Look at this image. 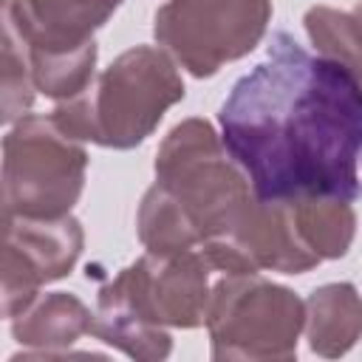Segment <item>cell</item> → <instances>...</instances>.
<instances>
[{
    "label": "cell",
    "instance_id": "cell-8",
    "mask_svg": "<svg viewBox=\"0 0 362 362\" xmlns=\"http://www.w3.org/2000/svg\"><path fill=\"white\" fill-rule=\"evenodd\" d=\"M85 246L82 223L74 215L23 218L3 215V274L0 308L11 320L20 314L45 283L62 280L74 272Z\"/></svg>",
    "mask_w": 362,
    "mask_h": 362
},
{
    "label": "cell",
    "instance_id": "cell-10",
    "mask_svg": "<svg viewBox=\"0 0 362 362\" xmlns=\"http://www.w3.org/2000/svg\"><path fill=\"white\" fill-rule=\"evenodd\" d=\"M124 0H6L3 20L14 25L28 51H71L93 34Z\"/></svg>",
    "mask_w": 362,
    "mask_h": 362
},
{
    "label": "cell",
    "instance_id": "cell-11",
    "mask_svg": "<svg viewBox=\"0 0 362 362\" xmlns=\"http://www.w3.org/2000/svg\"><path fill=\"white\" fill-rule=\"evenodd\" d=\"M93 317L96 311H90L76 294L40 291L20 314L8 320L11 337L23 345V354H14L11 362L65 356L74 342L93 334Z\"/></svg>",
    "mask_w": 362,
    "mask_h": 362
},
{
    "label": "cell",
    "instance_id": "cell-6",
    "mask_svg": "<svg viewBox=\"0 0 362 362\" xmlns=\"http://www.w3.org/2000/svg\"><path fill=\"white\" fill-rule=\"evenodd\" d=\"M272 23V0H167L153 14V37L195 79L252 54Z\"/></svg>",
    "mask_w": 362,
    "mask_h": 362
},
{
    "label": "cell",
    "instance_id": "cell-7",
    "mask_svg": "<svg viewBox=\"0 0 362 362\" xmlns=\"http://www.w3.org/2000/svg\"><path fill=\"white\" fill-rule=\"evenodd\" d=\"M201 249L144 252L99 288V300L119 303L161 328H198L206 322L209 274Z\"/></svg>",
    "mask_w": 362,
    "mask_h": 362
},
{
    "label": "cell",
    "instance_id": "cell-5",
    "mask_svg": "<svg viewBox=\"0 0 362 362\" xmlns=\"http://www.w3.org/2000/svg\"><path fill=\"white\" fill-rule=\"evenodd\" d=\"M305 300L260 274H223L212 283L206 331L212 359H294Z\"/></svg>",
    "mask_w": 362,
    "mask_h": 362
},
{
    "label": "cell",
    "instance_id": "cell-2",
    "mask_svg": "<svg viewBox=\"0 0 362 362\" xmlns=\"http://www.w3.org/2000/svg\"><path fill=\"white\" fill-rule=\"evenodd\" d=\"M156 181L139 201L136 235L147 252H181L226 232L255 198L240 164L206 119L170 127L156 150Z\"/></svg>",
    "mask_w": 362,
    "mask_h": 362
},
{
    "label": "cell",
    "instance_id": "cell-17",
    "mask_svg": "<svg viewBox=\"0 0 362 362\" xmlns=\"http://www.w3.org/2000/svg\"><path fill=\"white\" fill-rule=\"evenodd\" d=\"M0 90H3V124H14L23 116H28L37 88L31 79L25 45L8 20H3V82H0Z\"/></svg>",
    "mask_w": 362,
    "mask_h": 362
},
{
    "label": "cell",
    "instance_id": "cell-14",
    "mask_svg": "<svg viewBox=\"0 0 362 362\" xmlns=\"http://www.w3.org/2000/svg\"><path fill=\"white\" fill-rule=\"evenodd\" d=\"M303 25L314 51L342 65L362 85V0L351 8L311 6L303 14Z\"/></svg>",
    "mask_w": 362,
    "mask_h": 362
},
{
    "label": "cell",
    "instance_id": "cell-9",
    "mask_svg": "<svg viewBox=\"0 0 362 362\" xmlns=\"http://www.w3.org/2000/svg\"><path fill=\"white\" fill-rule=\"evenodd\" d=\"M198 249L221 274H303L320 266V257L303 246L288 204L260 201L257 195L226 232L209 238Z\"/></svg>",
    "mask_w": 362,
    "mask_h": 362
},
{
    "label": "cell",
    "instance_id": "cell-13",
    "mask_svg": "<svg viewBox=\"0 0 362 362\" xmlns=\"http://www.w3.org/2000/svg\"><path fill=\"white\" fill-rule=\"evenodd\" d=\"M288 212L303 246L322 260H339L348 255L356 235V212L351 201L331 195L288 198Z\"/></svg>",
    "mask_w": 362,
    "mask_h": 362
},
{
    "label": "cell",
    "instance_id": "cell-1",
    "mask_svg": "<svg viewBox=\"0 0 362 362\" xmlns=\"http://www.w3.org/2000/svg\"><path fill=\"white\" fill-rule=\"evenodd\" d=\"M218 124L260 201L362 198V85L288 31L232 85Z\"/></svg>",
    "mask_w": 362,
    "mask_h": 362
},
{
    "label": "cell",
    "instance_id": "cell-3",
    "mask_svg": "<svg viewBox=\"0 0 362 362\" xmlns=\"http://www.w3.org/2000/svg\"><path fill=\"white\" fill-rule=\"evenodd\" d=\"M184 99L175 59L156 45L122 51L90 85L57 102L51 119L62 133L110 150H133L156 133L164 113Z\"/></svg>",
    "mask_w": 362,
    "mask_h": 362
},
{
    "label": "cell",
    "instance_id": "cell-15",
    "mask_svg": "<svg viewBox=\"0 0 362 362\" xmlns=\"http://www.w3.org/2000/svg\"><path fill=\"white\" fill-rule=\"evenodd\" d=\"M93 337L133 359H167L173 351V337L167 328L153 325L133 314L130 308L99 300L96 297V317H93Z\"/></svg>",
    "mask_w": 362,
    "mask_h": 362
},
{
    "label": "cell",
    "instance_id": "cell-12",
    "mask_svg": "<svg viewBox=\"0 0 362 362\" xmlns=\"http://www.w3.org/2000/svg\"><path fill=\"white\" fill-rule=\"evenodd\" d=\"M303 334L317 356H345L362 337V294L354 283H325L305 297Z\"/></svg>",
    "mask_w": 362,
    "mask_h": 362
},
{
    "label": "cell",
    "instance_id": "cell-4",
    "mask_svg": "<svg viewBox=\"0 0 362 362\" xmlns=\"http://www.w3.org/2000/svg\"><path fill=\"white\" fill-rule=\"evenodd\" d=\"M88 150L51 116H23L3 136V215H71L85 189Z\"/></svg>",
    "mask_w": 362,
    "mask_h": 362
},
{
    "label": "cell",
    "instance_id": "cell-16",
    "mask_svg": "<svg viewBox=\"0 0 362 362\" xmlns=\"http://www.w3.org/2000/svg\"><path fill=\"white\" fill-rule=\"evenodd\" d=\"M25 54H28L34 88L57 102L82 93L96 76V57H99L96 40L82 48H71V51H28L25 48Z\"/></svg>",
    "mask_w": 362,
    "mask_h": 362
}]
</instances>
